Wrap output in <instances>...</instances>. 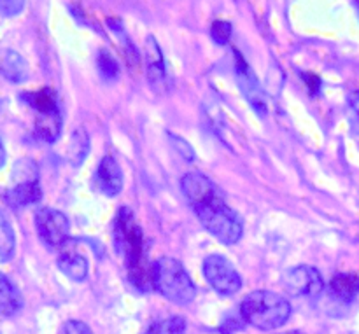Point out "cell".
Segmentation results:
<instances>
[{"instance_id":"cell-4","label":"cell","mask_w":359,"mask_h":334,"mask_svg":"<svg viewBox=\"0 0 359 334\" xmlns=\"http://www.w3.org/2000/svg\"><path fill=\"white\" fill-rule=\"evenodd\" d=\"M154 289L175 305H188L196 296L195 282L174 258H160L154 263Z\"/></svg>"},{"instance_id":"cell-27","label":"cell","mask_w":359,"mask_h":334,"mask_svg":"<svg viewBox=\"0 0 359 334\" xmlns=\"http://www.w3.org/2000/svg\"><path fill=\"white\" fill-rule=\"evenodd\" d=\"M6 158H7V154H6V147H4L2 140H0V168H2L4 165H6Z\"/></svg>"},{"instance_id":"cell-22","label":"cell","mask_w":359,"mask_h":334,"mask_svg":"<svg viewBox=\"0 0 359 334\" xmlns=\"http://www.w3.org/2000/svg\"><path fill=\"white\" fill-rule=\"evenodd\" d=\"M186 322L181 317H172L161 326V334H184Z\"/></svg>"},{"instance_id":"cell-20","label":"cell","mask_w":359,"mask_h":334,"mask_svg":"<svg viewBox=\"0 0 359 334\" xmlns=\"http://www.w3.org/2000/svg\"><path fill=\"white\" fill-rule=\"evenodd\" d=\"M347 118H349L351 132L359 135V90L347 97Z\"/></svg>"},{"instance_id":"cell-11","label":"cell","mask_w":359,"mask_h":334,"mask_svg":"<svg viewBox=\"0 0 359 334\" xmlns=\"http://www.w3.org/2000/svg\"><path fill=\"white\" fill-rule=\"evenodd\" d=\"M98 189L105 196H118L123 189V172L112 156L102 158L95 175Z\"/></svg>"},{"instance_id":"cell-29","label":"cell","mask_w":359,"mask_h":334,"mask_svg":"<svg viewBox=\"0 0 359 334\" xmlns=\"http://www.w3.org/2000/svg\"><path fill=\"white\" fill-rule=\"evenodd\" d=\"M356 7H358V9H359V2H356Z\"/></svg>"},{"instance_id":"cell-1","label":"cell","mask_w":359,"mask_h":334,"mask_svg":"<svg viewBox=\"0 0 359 334\" xmlns=\"http://www.w3.org/2000/svg\"><path fill=\"white\" fill-rule=\"evenodd\" d=\"M181 189L200 223L216 240L226 245H233L241 240L244 233L241 216L230 209L223 191L209 177L191 172L181 181Z\"/></svg>"},{"instance_id":"cell-16","label":"cell","mask_w":359,"mask_h":334,"mask_svg":"<svg viewBox=\"0 0 359 334\" xmlns=\"http://www.w3.org/2000/svg\"><path fill=\"white\" fill-rule=\"evenodd\" d=\"M58 268L74 282H83L88 277V261L84 256L74 251H65L58 258Z\"/></svg>"},{"instance_id":"cell-23","label":"cell","mask_w":359,"mask_h":334,"mask_svg":"<svg viewBox=\"0 0 359 334\" xmlns=\"http://www.w3.org/2000/svg\"><path fill=\"white\" fill-rule=\"evenodd\" d=\"M25 2H20V0H0V14L2 16H16L23 11Z\"/></svg>"},{"instance_id":"cell-26","label":"cell","mask_w":359,"mask_h":334,"mask_svg":"<svg viewBox=\"0 0 359 334\" xmlns=\"http://www.w3.org/2000/svg\"><path fill=\"white\" fill-rule=\"evenodd\" d=\"M144 334H161V326L160 324H151L147 328V331Z\"/></svg>"},{"instance_id":"cell-6","label":"cell","mask_w":359,"mask_h":334,"mask_svg":"<svg viewBox=\"0 0 359 334\" xmlns=\"http://www.w3.org/2000/svg\"><path fill=\"white\" fill-rule=\"evenodd\" d=\"M203 275L209 286L221 296H233L242 287L241 273L223 256H209L203 261Z\"/></svg>"},{"instance_id":"cell-17","label":"cell","mask_w":359,"mask_h":334,"mask_svg":"<svg viewBox=\"0 0 359 334\" xmlns=\"http://www.w3.org/2000/svg\"><path fill=\"white\" fill-rule=\"evenodd\" d=\"M25 102L30 105L35 111V114H41V112H49L60 109L58 105V95L51 88H42V90L30 91V93L21 95Z\"/></svg>"},{"instance_id":"cell-2","label":"cell","mask_w":359,"mask_h":334,"mask_svg":"<svg viewBox=\"0 0 359 334\" xmlns=\"http://www.w3.org/2000/svg\"><path fill=\"white\" fill-rule=\"evenodd\" d=\"M114 247L121 256L128 272V280L140 293L154 289V263L149 261L142 228L128 207H121L112 224Z\"/></svg>"},{"instance_id":"cell-9","label":"cell","mask_w":359,"mask_h":334,"mask_svg":"<svg viewBox=\"0 0 359 334\" xmlns=\"http://www.w3.org/2000/svg\"><path fill=\"white\" fill-rule=\"evenodd\" d=\"M235 76H237V83L241 86L242 93L245 95L248 102L251 104V107L258 112L259 116L266 114V98L263 95L262 88H259L258 79H256L255 72L251 70V67L245 63V60L242 58V55L238 51H235Z\"/></svg>"},{"instance_id":"cell-21","label":"cell","mask_w":359,"mask_h":334,"mask_svg":"<svg viewBox=\"0 0 359 334\" xmlns=\"http://www.w3.org/2000/svg\"><path fill=\"white\" fill-rule=\"evenodd\" d=\"M210 35L216 44H226L231 37V25L228 21H214L210 27Z\"/></svg>"},{"instance_id":"cell-24","label":"cell","mask_w":359,"mask_h":334,"mask_svg":"<svg viewBox=\"0 0 359 334\" xmlns=\"http://www.w3.org/2000/svg\"><path fill=\"white\" fill-rule=\"evenodd\" d=\"M60 334H93L91 333V329L88 328L84 322L81 321H69L63 324L62 331H60Z\"/></svg>"},{"instance_id":"cell-7","label":"cell","mask_w":359,"mask_h":334,"mask_svg":"<svg viewBox=\"0 0 359 334\" xmlns=\"http://www.w3.org/2000/svg\"><path fill=\"white\" fill-rule=\"evenodd\" d=\"M283 286L293 296L307 298V300H318L325 289L321 273L314 266L307 265L287 270L283 277Z\"/></svg>"},{"instance_id":"cell-28","label":"cell","mask_w":359,"mask_h":334,"mask_svg":"<svg viewBox=\"0 0 359 334\" xmlns=\"http://www.w3.org/2000/svg\"><path fill=\"white\" fill-rule=\"evenodd\" d=\"M283 334H302L300 331H290V333H283Z\"/></svg>"},{"instance_id":"cell-18","label":"cell","mask_w":359,"mask_h":334,"mask_svg":"<svg viewBox=\"0 0 359 334\" xmlns=\"http://www.w3.org/2000/svg\"><path fill=\"white\" fill-rule=\"evenodd\" d=\"M16 249V237L6 214L0 210V261H9Z\"/></svg>"},{"instance_id":"cell-30","label":"cell","mask_w":359,"mask_h":334,"mask_svg":"<svg viewBox=\"0 0 359 334\" xmlns=\"http://www.w3.org/2000/svg\"><path fill=\"white\" fill-rule=\"evenodd\" d=\"M358 235H359V233H358Z\"/></svg>"},{"instance_id":"cell-3","label":"cell","mask_w":359,"mask_h":334,"mask_svg":"<svg viewBox=\"0 0 359 334\" xmlns=\"http://www.w3.org/2000/svg\"><path fill=\"white\" fill-rule=\"evenodd\" d=\"M241 314L245 324L262 331L283 328L291 315V305L280 294L272 291H255L248 294L241 305Z\"/></svg>"},{"instance_id":"cell-14","label":"cell","mask_w":359,"mask_h":334,"mask_svg":"<svg viewBox=\"0 0 359 334\" xmlns=\"http://www.w3.org/2000/svg\"><path fill=\"white\" fill-rule=\"evenodd\" d=\"M330 294L340 303H351L359 294V275L356 273H339L330 282Z\"/></svg>"},{"instance_id":"cell-8","label":"cell","mask_w":359,"mask_h":334,"mask_svg":"<svg viewBox=\"0 0 359 334\" xmlns=\"http://www.w3.org/2000/svg\"><path fill=\"white\" fill-rule=\"evenodd\" d=\"M35 228L39 237L49 247H62L69 240L70 224L65 214L60 210L42 207L35 212Z\"/></svg>"},{"instance_id":"cell-15","label":"cell","mask_w":359,"mask_h":334,"mask_svg":"<svg viewBox=\"0 0 359 334\" xmlns=\"http://www.w3.org/2000/svg\"><path fill=\"white\" fill-rule=\"evenodd\" d=\"M62 133V112L60 109L35 114V135L44 142L51 144Z\"/></svg>"},{"instance_id":"cell-10","label":"cell","mask_w":359,"mask_h":334,"mask_svg":"<svg viewBox=\"0 0 359 334\" xmlns=\"http://www.w3.org/2000/svg\"><path fill=\"white\" fill-rule=\"evenodd\" d=\"M144 56H146V72L149 83L154 90L160 91L167 84V63H165L163 53L158 46L156 39L147 37L144 44Z\"/></svg>"},{"instance_id":"cell-5","label":"cell","mask_w":359,"mask_h":334,"mask_svg":"<svg viewBox=\"0 0 359 334\" xmlns=\"http://www.w3.org/2000/svg\"><path fill=\"white\" fill-rule=\"evenodd\" d=\"M13 179L14 186L7 189L6 195H4L7 205L13 207V209H23V207L41 202L42 189L39 186L34 161H18L13 172Z\"/></svg>"},{"instance_id":"cell-25","label":"cell","mask_w":359,"mask_h":334,"mask_svg":"<svg viewBox=\"0 0 359 334\" xmlns=\"http://www.w3.org/2000/svg\"><path fill=\"white\" fill-rule=\"evenodd\" d=\"M304 77H305V79H311V74H307V76L304 74ZM305 83H307L309 86H312L311 88L312 93H318V90L321 88V79H319V77H316V76H312V81H305Z\"/></svg>"},{"instance_id":"cell-19","label":"cell","mask_w":359,"mask_h":334,"mask_svg":"<svg viewBox=\"0 0 359 334\" xmlns=\"http://www.w3.org/2000/svg\"><path fill=\"white\" fill-rule=\"evenodd\" d=\"M97 67H98V72H100V76L104 77V79H107V81L118 79L119 65L111 53H107V51L98 53Z\"/></svg>"},{"instance_id":"cell-12","label":"cell","mask_w":359,"mask_h":334,"mask_svg":"<svg viewBox=\"0 0 359 334\" xmlns=\"http://www.w3.org/2000/svg\"><path fill=\"white\" fill-rule=\"evenodd\" d=\"M0 74L9 83H25L28 77V63L20 53L6 49L0 51Z\"/></svg>"},{"instance_id":"cell-13","label":"cell","mask_w":359,"mask_h":334,"mask_svg":"<svg viewBox=\"0 0 359 334\" xmlns=\"http://www.w3.org/2000/svg\"><path fill=\"white\" fill-rule=\"evenodd\" d=\"M23 308V298L16 284L0 272V315L2 317H14Z\"/></svg>"}]
</instances>
